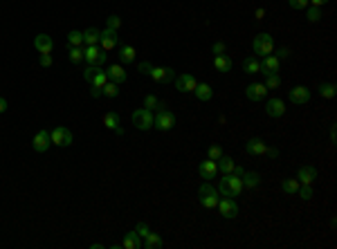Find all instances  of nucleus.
I'll use <instances>...</instances> for the list:
<instances>
[{
    "mask_svg": "<svg viewBox=\"0 0 337 249\" xmlns=\"http://www.w3.org/2000/svg\"><path fill=\"white\" fill-rule=\"evenodd\" d=\"M243 189H245L243 180H241L236 173H225L223 180L218 182V193H221V196H227V197H236Z\"/></svg>",
    "mask_w": 337,
    "mask_h": 249,
    "instance_id": "obj_1",
    "label": "nucleus"
},
{
    "mask_svg": "<svg viewBox=\"0 0 337 249\" xmlns=\"http://www.w3.org/2000/svg\"><path fill=\"white\" fill-rule=\"evenodd\" d=\"M198 202L203 204L205 209H216L218 207V191L209 182H205L200 189H198Z\"/></svg>",
    "mask_w": 337,
    "mask_h": 249,
    "instance_id": "obj_2",
    "label": "nucleus"
},
{
    "mask_svg": "<svg viewBox=\"0 0 337 249\" xmlns=\"http://www.w3.org/2000/svg\"><path fill=\"white\" fill-rule=\"evenodd\" d=\"M252 47H254V52L259 54V56H267V54L274 52V38L270 34H259L254 38V43H252Z\"/></svg>",
    "mask_w": 337,
    "mask_h": 249,
    "instance_id": "obj_3",
    "label": "nucleus"
},
{
    "mask_svg": "<svg viewBox=\"0 0 337 249\" xmlns=\"http://www.w3.org/2000/svg\"><path fill=\"white\" fill-rule=\"evenodd\" d=\"M106 58L108 56H106V52L99 45H88L83 50V61H88V65H99L101 68L106 63Z\"/></svg>",
    "mask_w": 337,
    "mask_h": 249,
    "instance_id": "obj_4",
    "label": "nucleus"
},
{
    "mask_svg": "<svg viewBox=\"0 0 337 249\" xmlns=\"http://www.w3.org/2000/svg\"><path fill=\"white\" fill-rule=\"evenodd\" d=\"M133 126L137 130H151L153 128V112L146 110V108H140V110L133 112Z\"/></svg>",
    "mask_w": 337,
    "mask_h": 249,
    "instance_id": "obj_5",
    "label": "nucleus"
},
{
    "mask_svg": "<svg viewBox=\"0 0 337 249\" xmlns=\"http://www.w3.org/2000/svg\"><path fill=\"white\" fill-rule=\"evenodd\" d=\"M50 139H52L54 146H61V148H65V146L72 144V130L65 126H58L54 128L52 133H50Z\"/></svg>",
    "mask_w": 337,
    "mask_h": 249,
    "instance_id": "obj_6",
    "label": "nucleus"
},
{
    "mask_svg": "<svg viewBox=\"0 0 337 249\" xmlns=\"http://www.w3.org/2000/svg\"><path fill=\"white\" fill-rule=\"evenodd\" d=\"M173 126H175V115L168 112L167 108L153 117V128H157V130H171Z\"/></svg>",
    "mask_w": 337,
    "mask_h": 249,
    "instance_id": "obj_7",
    "label": "nucleus"
},
{
    "mask_svg": "<svg viewBox=\"0 0 337 249\" xmlns=\"http://www.w3.org/2000/svg\"><path fill=\"white\" fill-rule=\"evenodd\" d=\"M218 211H221L223 218H227V220H232V218H236L239 215V207H236V202H234V197H218Z\"/></svg>",
    "mask_w": 337,
    "mask_h": 249,
    "instance_id": "obj_8",
    "label": "nucleus"
},
{
    "mask_svg": "<svg viewBox=\"0 0 337 249\" xmlns=\"http://www.w3.org/2000/svg\"><path fill=\"white\" fill-rule=\"evenodd\" d=\"M117 43H119V36H117L115 29H108L106 27L104 32H101V38H99V47L104 50V52H111V50H115Z\"/></svg>",
    "mask_w": 337,
    "mask_h": 249,
    "instance_id": "obj_9",
    "label": "nucleus"
},
{
    "mask_svg": "<svg viewBox=\"0 0 337 249\" xmlns=\"http://www.w3.org/2000/svg\"><path fill=\"white\" fill-rule=\"evenodd\" d=\"M32 146H34L36 153H45L50 146H52V139H50V130H38L32 139Z\"/></svg>",
    "mask_w": 337,
    "mask_h": 249,
    "instance_id": "obj_10",
    "label": "nucleus"
},
{
    "mask_svg": "<svg viewBox=\"0 0 337 249\" xmlns=\"http://www.w3.org/2000/svg\"><path fill=\"white\" fill-rule=\"evenodd\" d=\"M288 99L297 106H303V104H308L310 101V90L308 88H303V86H295L290 92H288Z\"/></svg>",
    "mask_w": 337,
    "mask_h": 249,
    "instance_id": "obj_11",
    "label": "nucleus"
},
{
    "mask_svg": "<svg viewBox=\"0 0 337 249\" xmlns=\"http://www.w3.org/2000/svg\"><path fill=\"white\" fill-rule=\"evenodd\" d=\"M173 81H175V88H178L180 92H193L196 86H198V81H196V76L193 74H180V76H175Z\"/></svg>",
    "mask_w": 337,
    "mask_h": 249,
    "instance_id": "obj_12",
    "label": "nucleus"
},
{
    "mask_svg": "<svg viewBox=\"0 0 337 249\" xmlns=\"http://www.w3.org/2000/svg\"><path fill=\"white\" fill-rule=\"evenodd\" d=\"M149 76H151L155 83H168L175 79V72H173V68H153Z\"/></svg>",
    "mask_w": 337,
    "mask_h": 249,
    "instance_id": "obj_13",
    "label": "nucleus"
},
{
    "mask_svg": "<svg viewBox=\"0 0 337 249\" xmlns=\"http://www.w3.org/2000/svg\"><path fill=\"white\" fill-rule=\"evenodd\" d=\"M198 173H200V178L203 180H214L216 173H218V164L214 162V160H205V162H200V166H198Z\"/></svg>",
    "mask_w": 337,
    "mask_h": 249,
    "instance_id": "obj_14",
    "label": "nucleus"
},
{
    "mask_svg": "<svg viewBox=\"0 0 337 249\" xmlns=\"http://www.w3.org/2000/svg\"><path fill=\"white\" fill-rule=\"evenodd\" d=\"M267 94V88L263 83H250V86L245 88V97L250 99V101H263Z\"/></svg>",
    "mask_w": 337,
    "mask_h": 249,
    "instance_id": "obj_15",
    "label": "nucleus"
},
{
    "mask_svg": "<svg viewBox=\"0 0 337 249\" xmlns=\"http://www.w3.org/2000/svg\"><path fill=\"white\" fill-rule=\"evenodd\" d=\"M265 151H267V144L259 137H252L250 142L245 144V153H247V155H265Z\"/></svg>",
    "mask_w": 337,
    "mask_h": 249,
    "instance_id": "obj_16",
    "label": "nucleus"
},
{
    "mask_svg": "<svg viewBox=\"0 0 337 249\" xmlns=\"http://www.w3.org/2000/svg\"><path fill=\"white\" fill-rule=\"evenodd\" d=\"M106 74H108V81H115V83H119V86H122V83L126 81V70H124L119 63L108 65V70H106Z\"/></svg>",
    "mask_w": 337,
    "mask_h": 249,
    "instance_id": "obj_17",
    "label": "nucleus"
},
{
    "mask_svg": "<svg viewBox=\"0 0 337 249\" xmlns=\"http://www.w3.org/2000/svg\"><path fill=\"white\" fill-rule=\"evenodd\" d=\"M34 47H36V50H38L41 54H50V52L54 50V41H52V38H50L47 34H38V36L34 38Z\"/></svg>",
    "mask_w": 337,
    "mask_h": 249,
    "instance_id": "obj_18",
    "label": "nucleus"
},
{
    "mask_svg": "<svg viewBox=\"0 0 337 249\" xmlns=\"http://www.w3.org/2000/svg\"><path fill=\"white\" fill-rule=\"evenodd\" d=\"M106 81H108V74H106V70L99 68V72L94 74L93 83H90V86H93V90H90V92H93V97H101V88L106 86Z\"/></svg>",
    "mask_w": 337,
    "mask_h": 249,
    "instance_id": "obj_19",
    "label": "nucleus"
},
{
    "mask_svg": "<svg viewBox=\"0 0 337 249\" xmlns=\"http://www.w3.org/2000/svg\"><path fill=\"white\" fill-rule=\"evenodd\" d=\"M317 178V168L315 166H301L297 171V180L299 184H313V180Z\"/></svg>",
    "mask_w": 337,
    "mask_h": 249,
    "instance_id": "obj_20",
    "label": "nucleus"
},
{
    "mask_svg": "<svg viewBox=\"0 0 337 249\" xmlns=\"http://www.w3.org/2000/svg\"><path fill=\"white\" fill-rule=\"evenodd\" d=\"M265 112H267V117H283L285 104L281 101V99H270V101L265 104Z\"/></svg>",
    "mask_w": 337,
    "mask_h": 249,
    "instance_id": "obj_21",
    "label": "nucleus"
},
{
    "mask_svg": "<svg viewBox=\"0 0 337 249\" xmlns=\"http://www.w3.org/2000/svg\"><path fill=\"white\" fill-rule=\"evenodd\" d=\"M281 68V61L277 56H272V54H267V56H263L261 61V72L263 74H270V72H279Z\"/></svg>",
    "mask_w": 337,
    "mask_h": 249,
    "instance_id": "obj_22",
    "label": "nucleus"
},
{
    "mask_svg": "<svg viewBox=\"0 0 337 249\" xmlns=\"http://www.w3.org/2000/svg\"><path fill=\"white\" fill-rule=\"evenodd\" d=\"M124 249H142V238L137 236V231H128L122 240Z\"/></svg>",
    "mask_w": 337,
    "mask_h": 249,
    "instance_id": "obj_23",
    "label": "nucleus"
},
{
    "mask_svg": "<svg viewBox=\"0 0 337 249\" xmlns=\"http://www.w3.org/2000/svg\"><path fill=\"white\" fill-rule=\"evenodd\" d=\"M214 68L218 70V72H232L234 63L227 54H218V56H214Z\"/></svg>",
    "mask_w": 337,
    "mask_h": 249,
    "instance_id": "obj_24",
    "label": "nucleus"
},
{
    "mask_svg": "<svg viewBox=\"0 0 337 249\" xmlns=\"http://www.w3.org/2000/svg\"><path fill=\"white\" fill-rule=\"evenodd\" d=\"M241 180H243V186H247V189H256V186L261 184V175L254 173V171H245V173L241 175Z\"/></svg>",
    "mask_w": 337,
    "mask_h": 249,
    "instance_id": "obj_25",
    "label": "nucleus"
},
{
    "mask_svg": "<svg viewBox=\"0 0 337 249\" xmlns=\"http://www.w3.org/2000/svg\"><path fill=\"white\" fill-rule=\"evenodd\" d=\"M193 94H196L200 101H209V99L214 97V90H211V86H207V83H198Z\"/></svg>",
    "mask_w": 337,
    "mask_h": 249,
    "instance_id": "obj_26",
    "label": "nucleus"
},
{
    "mask_svg": "<svg viewBox=\"0 0 337 249\" xmlns=\"http://www.w3.org/2000/svg\"><path fill=\"white\" fill-rule=\"evenodd\" d=\"M99 38H101V32L97 27H88L83 32V43L86 45H99Z\"/></svg>",
    "mask_w": 337,
    "mask_h": 249,
    "instance_id": "obj_27",
    "label": "nucleus"
},
{
    "mask_svg": "<svg viewBox=\"0 0 337 249\" xmlns=\"http://www.w3.org/2000/svg\"><path fill=\"white\" fill-rule=\"evenodd\" d=\"M144 108L146 110H164L167 106H164V101H160V99L155 97V94H146V99H144Z\"/></svg>",
    "mask_w": 337,
    "mask_h": 249,
    "instance_id": "obj_28",
    "label": "nucleus"
},
{
    "mask_svg": "<svg viewBox=\"0 0 337 249\" xmlns=\"http://www.w3.org/2000/svg\"><path fill=\"white\" fill-rule=\"evenodd\" d=\"M135 47L133 45H122L119 47V61H122V63H133L135 61Z\"/></svg>",
    "mask_w": 337,
    "mask_h": 249,
    "instance_id": "obj_29",
    "label": "nucleus"
},
{
    "mask_svg": "<svg viewBox=\"0 0 337 249\" xmlns=\"http://www.w3.org/2000/svg\"><path fill=\"white\" fill-rule=\"evenodd\" d=\"M243 72H247V74H259V72H261V61L247 56L243 61Z\"/></svg>",
    "mask_w": 337,
    "mask_h": 249,
    "instance_id": "obj_30",
    "label": "nucleus"
},
{
    "mask_svg": "<svg viewBox=\"0 0 337 249\" xmlns=\"http://www.w3.org/2000/svg\"><path fill=\"white\" fill-rule=\"evenodd\" d=\"M142 247H144V249H157V247H162V238L157 236V233H149V236L142 240Z\"/></svg>",
    "mask_w": 337,
    "mask_h": 249,
    "instance_id": "obj_31",
    "label": "nucleus"
},
{
    "mask_svg": "<svg viewBox=\"0 0 337 249\" xmlns=\"http://www.w3.org/2000/svg\"><path fill=\"white\" fill-rule=\"evenodd\" d=\"M216 164H218V171H221V173H232L234 166H236L232 157H227V155H221V160H218Z\"/></svg>",
    "mask_w": 337,
    "mask_h": 249,
    "instance_id": "obj_32",
    "label": "nucleus"
},
{
    "mask_svg": "<svg viewBox=\"0 0 337 249\" xmlns=\"http://www.w3.org/2000/svg\"><path fill=\"white\" fill-rule=\"evenodd\" d=\"M104 126L111 128V130L119 128V126H122V122H119V115H117V112H106V115H104Z\"/></svg>",
    "mask_w": 337,
    "mask_h": 249,
    "instance_id": "obj_33",
    "label": "nucleus"
},
{
    "mask_svg": "<svg viewBox=\"0 0 337 249\" xmlns=\"http://www.w3.org/2000/svg\"><path fill=\"white\" fill-rule=\"evenodd\" d=\"M263 86H265L267 90H277V88L281 86L279 72H270V74H265V83H263Z\"/></svg>",
    "mask_w": 337,
    "mask_h": 249,
    "instance_id": "obj_34",
    "label": "nucleus"
},
{
    "mask_svg": "<svg viewBox=\"0 0 337 249\" xmlns=\"http://www.w3.org/2000/svg\"><path fill=\"white\" fill-rule=\"evenodd\" d=\"M101 94H104V97L115 99L117 94H119V83H115V81H106V86L101 88Z\"/></svg>",
    "mask_w": 337,
    "mask_h": 249,
    "instance_id": "obj_35",
    "label": "nucleus"
},
{
    "mask_svg": "<svg viewBox=\"0 0 337 249\" xmlns=\"http://www.w3.org/2000/svg\"><path fill=\"white\" fill-rule=\"evenodd\" d=\"M297 189H299V180H292V178H288V180L281 182V191L283 193H297Z\"/></svg>",
    "mask_w": 337,
    "mask_h": 249,
    "instance_id": "obj_36",
    "label": "nucleus"
},
{
    "mask_svg": "<svg viewBox=\"0 0 337 249\" xmlns=\"http://www.w3.org/2000/svg\"><path fill=\"white\" fill-rule=\"evenodd\" d=\"M68 43L75 47H81L83 45V32H76V29H72L70 34H68Z\"/></svg>",
    "mask_w": 337,
    "mask_h": 249,
    "instance_id": "obj_37",
    "label": "nucleus"
},
{
    "mask_svg": "<svg viewBox=\"0 0 337 249\" xmlns=\"http://www.w3.org/2000/svg\"><path fill=\"white\" fill-rule=\"evenodd\" d=\"M319 97L321 99H333L335 97V86H333V83H321L319 86Z\"/></svg>",
    "mask_w": 337,
    "mask_h": 249,
    "instance_id": "obj_38",
    "label": "nucleus"
},
{
    "mask_svg": "<svg viewBox=\"0 0 337 249\" xmlns=\"http://www.w3.org/2000/svg\"><path fill=\"white\" fill-rule=\"evenodd\" d=\"M70 61L72 63H81L83 61V47H75V45H70Z\"/></svg>",
    "mask_w": 337,
    "mask_h": 249,
    "instance_id": "obj_39",
    "label": "nucleus"
},
{
    "mask_svg": "<svg viewBox=\"0 0 337 249\" xmlns=\"http://www.w3.org/2000/svg\"><path fill=\"white\" fill-rule=\"evenodd\" d=\"M308 12H306V16H308L310 23H317V20H321V7H306Z\"/></svg>",
    "mask_w": 337,
    "mask_h": 249,
    "instance_id": "obj_40",
    "label": "nucleus"
},
{
    "mask_svg": "<svg viewBox=\"0 0 337 249\" xmlns=\"http://www.w3.org/2000/svg\"><path fill=\"white\" fill-rule=\"evenodd\" d=\"M221 155H223V148H221V146H218V144L209 146V151H207V157H209V160L218 162V160H221Z\"/></svg>",
    "mask_w": 337,
    "mask_h": 249,
    "instance_id": "obj_41",
    "label": "nucleus"
},
{
    "mask_svg": "<svg viewBox=\"0 0 337 249\" xmlns=\"http://www.w3.org/2000/svg\"><path fill=\"white\" fill-rule=\"evenodd\" d=\"M97 72H99V65H88V68L83 70V79H86L88 83H93V79H94Z\"/></svg>",
    "mask_w": 337,
    "mask_h": 249,
    "instance_id": "obj_42",
    "label": "nucleus"
},
{
    "mask_svg": "<svg viewBox=\"0 0 337 249\" xmlns=\"http://www.w3.org/2000/svg\"><path fill=\"white\" fill-rule=\"evenodd\" d=\"M297 193H299V197H301V200H310V197H313V189H310V184L299 186V189H297Z\"/></svg>",
    "mask_w": 337,
    "mask_h": 249,
    "instance_id": "obj_43",
    "label": "nucleus"
},
{
    "mask_svg": "<svg viewBox=\"0 0 337 249\" xmlns=\"http://www.w3.org/2000/svg\"><path fill=\"white\" fill-rule=\"evenodd\" d=\"M135 231H137V236H140L142 240H144V238L149 236V233H151V231H149V225H146V222H137V227H135Z\"/></svg>",
    "mask_w": 337,
    "mask_h": 249,
    "instance_id": "obj_44",
    "label": "nucleus"
},
{
    "mask_svg": "<svg viewBox=\"0 0 337 249\" xmlns=\"http://www.w3.org/2000/svg\"><path fill=\"white\" fill-rule=\"evenodd\" d=\"M119 27H122V18L115 16V14H112V16H108V29H115V32H117Z\"/></svg>",
    "mask_w": 337,
    "mask_h": 249,
    "instance_id": "obj_45",
    "label": "nucleus"
},
{
    "mask_svg": "<svg viewBox=\"0 0 337 249\" xmlns=\"http://www.w3.org/2000/svg\"><path fill=\"white\" fill-rule=\"evenodd\" d=\"M288 5H290L292 9H306V7H308V0H288Z\"/></svg>",
    "mask_w": 337,
    "mask_h": 249,
    "instance_id": "obj_46",
    "label": "nucleus"
},
{
    "mask_svg": "<svg viewBox=\"0 0 337 249\" xmlns=\"http://www.w3.org/2000/svg\"><path fill=\"white\" fill-rule=\"evenodd\" d=\"M211 52H214L216 56H218V54H225V43H223V41H216L214 45H211Z\"/></svg>",
    "mask_w": 337,
    "mask_h": 249,
    "instance_id": "obj_47",
    "label": "nucleus"
},
{
    "mask_svg": "<svg viewBox=\"0 0 337 249\" xmlns=\"http://www.w3.org/2000/svg\"><path fill=\"white\" fill-rule=\"evenodd\" d=\"M137 70H140L142 74H151V70H153V65L149 63V61H142L140 65H137Z\"/></svg>",
    "mask_w": 337,
    "mask_h": 249,
    "instance_id": "obj_48",
    "label": "nucleus"
},
{
    "mask_svg": "<svg viewBox=\"0 0 337 249\" xmlns=\"http://www.w3.org/2000/svg\"><path fill=\"white\" fill-rule=\"evenodd\" d=\"M38 63H41L43 68H50V65H52V56H50V54H41V61H38Z\"/></svg>",
    "mask_w": 337,
    "mask_h": 249,
    "instance_id": "obj_49",
    "label": "nucleus"
},
{
    "mask_svg": "<svg viewBox=\"0 0 337 249\" xmlns=\"http://www.w3.org/2000/svg\"><path fill=\"white\" fill-rule=\"evenodd\" d=\"M290 56V50H288V47H279V50H277V58H288Z\"/></svg>",
    "mask_w": 337,
    "mask_h": 249,
    "instance_id": "obj_50",
    "label": "nucleus"
},
{
    "mask_svg": "<svg viewBox=\"0 0 337 249\" xmlns=\"http://www.w3.org/2000/svg\"><path fill=\"white\" fill-rule=\"evenodd\" d=\"M308 2H313V7H324L328 0H308Z\"/></svg>",
    "mask_w": 337,
    "mask_h": 249,
    "instance_id": "obj_51",
    "label": "nucleus"
},
{
    "mask_svg": "<svg viewBox=\"0 0 337 249\" xmlns=\"http://www.w3.org/2000/svg\"><path fill=\"white\" fill-rule=\"evenodd\" d=\"M265 155H270V157H279V151H277V148H267Z\"/></svg>",
    "mask_w": 337,
    "mask_h": 249,
    "instance_id": "obj_52",
    "label": "nucleus"
},
{
    "mask_svg": "<svg viewBox=\"0 0 337 249\" xmlns=\"http://www.w3.org/2000/svg\"><path fill=\"white\" fill-rule=\"evenodd\" d=\"M7 110V99L0 97V112H5Z\"/></svg>",
    "mask_w": 337,
    "mask_h": 249,
    "instance_id": "obj_53",
    "label": "nucleus"
},
{
    "mask_svg": "<svg viewBox=\"0 0 337 249\" xmlns=\"http://www.w3.org/2000/svg\"><path fill=\"white\" fill-rule=\"evenodd\" d=\"M265 16V9H256V18H263Z\"/></svg>",
    "mask_w": 337,
    "mask_h": 249,
    "instance_id": "obj_54",
    "label": "nucleus"
},
{
    "mask_svg": "<svg viewBox=\"0 0 337 249\" xmlns=\"http://www.w3.org/2000/svg\"><path fill=\"white\" fill-rule=\"evenodd\" d=\"M90 247H93V249H104V245H101V243H93Z\"/></svg>",
    "mask_w": 337,
    "mask_h": 249,
    "instance_id": "obj_55",
    "label": "nucleus"
}]
</instances>
